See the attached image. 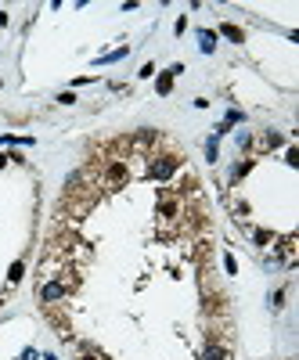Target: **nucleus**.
<instances>
[{
  "mask_svg": "<svg viewBox=\"0 0 299 360\" xmlns=\"http://www.w3.org/2000/svg\"><path fill=\"white\" fill-rule=\"evenodd\" d=\"M177 72H184V65H173L170 72H162V76H159V83H155L159 94H170V87H173V76H177Z\"/></svg>",
  "mask_w": 299,
  "mask_h": 360,
  "instance_id": "3",
  "label": "nucleus"
},
{
  "mask_svg": "<svg viewBox=\"0 0 299 360\" xmlns=\"http://www.w3.org/2000/svg\"><path fill=\"white\" fill-rule=\"evenodd\" d=\"M199 47H202L205 54H213V47H216V33H209V29H199Z\"/></svg>",
  "mask_w": 299,
  "mask_h": 360,
  "instance_id": "4",
  "label": "nucleus"
},
{
  "mask_svg": "<svg viewBox=\"0 0 299 360\" xmlns=\"http://www.w3.org/2000/svg\"><path fill=\"white\" fill-rule=\"evenodd\" d=\"M263 144H267V148H278V144H281V133H267Z\"/></svg>",
  "mask_w": 299,
  "mask_h": 360,
  "instance_id": "11",
  "label": "nucleus"
},
{
  "mask_svg": "<svg viewBox=\"0 0 299 360\" xmlns=\"http://www.w3.org/2000/svg\"><path fill=\"white\" fill-rule=\"evenodd\" d=\"M130 54V47H119V51H112V54H104L101 58V65H108V62H119V58H126Z\"/></svg>",
  "mask_w": 299,
  "mask_h": 360,
  "instance_id": "8",
  "label": "nucleus"
},
{
  "mask_svg": "<svg viewBox=\"0 0 299 360\" xmlns=\"http://www.w3.org/2000/svg\"><path fill=\"white\" fill-rule=\"evenodd\" d=\"M220 33L227 36V40H234V43H242V29H238V25H231V22H227V25H220Z\"/></svg>",
  "mask_w": 299,
  "mask_h": 360,
  "instance_id": "6",
  "label": "nucleus"
},
{
  "mask_svg": "<svg viewBox=\"0 0 299 360\" xmlns=\"http://www.w3.org/2000/svg\"><path fill=\"white\" fill-rule=\"evenodd\" d=\"M177 166H181V159H177V155H159V162H152V166H148V177L170 180V177L177 173Z\"/></svg>",
  "mask_w": 299,
  "mask_h": 360,
  "instance_id": "1",
  "label": "nucleus"
},
{
  "mask_svg": "<svg viewBox=\"0 0 299 360\" xmlns=\"http://www.w3.org/2000/svg\"><path fill=\"white\" fill-rule=\"evenodd\" d=\"M43 360H58V357H43Z\"/></svg>",
  "mask_w": 299,
  "mask_h": 360,
  "instance_id": "15",
  "label": "nucleus"
},
{
  "mask_svg": "<svg viewBox=\"0 0 299 360\" xmlns=\"http://www.w3.org/2000/svg\"><path fill=\"white\" fill-rule=\"evenodd\" d=\"M271 306H274V310H278V306H285V288H278V292H274V299H271Z\"/></svg>",
  "mask_w": 299,
  "mask_h": 360,
  "instance_id": "10",
  "label": "nucleus"
},
{
  "mask_svg": "<svg viewBox=\"0 0 299 360\" xmlns=\"http://www.w3.org/2000/svg\"><path fill=\"white\" fill-rule=\"evenodd\" d=\"M123 180H126V166H123V162H115V166L108 170V184H123Z\"/></svg>",
  "mask_w": 299,
  "mask_h": 360,
  "instance_id": "5",
  "label": "nucleus"
},
{
  "mask_svg": "<svg viewBox=\"0 0 299 360\" xmlns=\"http://www.w3.org/2000/svg\"><path fill=\"white\" fill-rule=\"evenodd\" d=\"M22 274H25V263H11V274H7V277H11V284H14V281H22Z\"/></svg>",
  "mask_w": 299,
  "mask_h": 360,
  "instance_id": "9",
  "label": "nucleus"
},
{
  "mask_svg": "<svg viewBox=\"0 0 299 360\" xmlns=\"http://www.w3.org/2000/svg\"><path fill=\"white\" fill-rule=\"evenodd\" d=\"M205 360H227V353H223L220 346H205V353H202Z\"/></svg>",
  "mask_w": 299,
  "mask_h": 360,
  "instance_id": "7",
  "label": "nucleus"
},
{
  "mask_svg": "<svg viewBox=\"0 0 299 360\" xmlns=\"http://www.w3.org/2000/svg\"><path fill=\"white\" fill-rule=\"evenodd\" d=\"M4 162H7V155H0V170H4Z\"/></svg>",
  "mask_w": 299,
  "mask_h": 360,
  "instance_id": "13",
  "label": "nucleus"
},
{
  "mask_svg": "<svg viewBox=\"0 0 299 360\" xmlns=\"http://www.w3.org/2000/svg\"><path fill=\"white\" fill-rule=\"evenodd\" d=\"M69 288H65V284L62 281H51V284H43V288H40V299H43V303H54V299H62Z\"/></svg>",
  "mask_w": 299,
  "mask_h": 360,
  "instance_id": "2",
  "label": "nucleus"
},
{
  "mask_svg": "<svg viewBox=\"0 0 299 360\" xmlns=\"http://www.w3.org/2000/svg\"><path fill=\"white\" fill-rule=\"evenodd\" d=\"M83 360H101V357H83Z\"/></svg>",
  "mask_w": 299,
  "mask_h": 360,
  "instance_id": "14",
  "label": "nucleus"
},
{
  "mask_svg": "<svg viewBox=\"0 0 299 360\" xmlns=\"http://www.w3.org/2000/svg\"><path fill=\"white\" fill-rule=\"evenodd\" d=\"M223 267H227V274H238V263H234V256H223Z\"/></svg>",
  "mask_w": 299,
  "mask_h": 360,
  "instance_id": "12",
  "label": "nucleus"
}]
</instances>
